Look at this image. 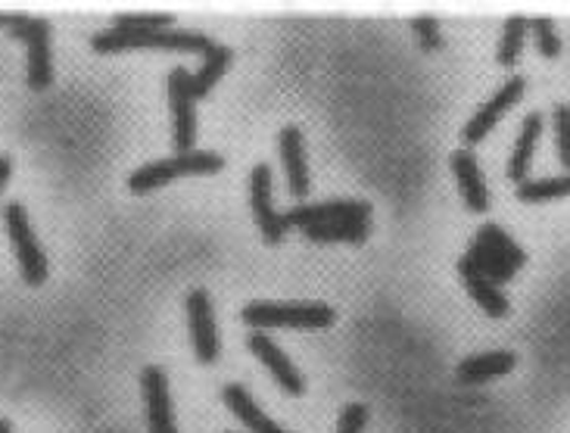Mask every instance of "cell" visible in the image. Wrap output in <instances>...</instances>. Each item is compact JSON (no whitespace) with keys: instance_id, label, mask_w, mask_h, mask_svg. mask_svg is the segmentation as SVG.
<instances>
[{"instance_id":"cell-25","label":"cell","mask_w":570,"mask_h":433,"mask_svg":"<svg viewBox=\"0 0 570 433\" xmlns=\"http://www.w3.org/2000/svg\"><path fill=\"white\" fill-rule=\"evenodd\" d=\"M172 13H140V17H119L116 25L119 29H131V32H156V29H169Z\"/></svg>"},{"instance_id":"cell-3","label":"cell","mask_w":570,"mask_h":433,"mask_svg":"<svg viewBox=\"0 0 570 433\" xmlns=\"http://www.w3.org/2000/svg\"><path fill=\"white\" fill-rule=\"evenodd\" d=\"M243 321L253 328H299L318 330L334 325V309L325 303H250L243 306Z\"/></svg>"},{"instance_id":"cell-22","label":"cell","mask_w":570,"mask_h":433,"mask_svg":"<svg viewBox=\"0 0 570 433\" xmlns=\"http://www.w3.org/2000/svg\"><path fill=\"white\" fill-rule=\"evenodd\" d=\"M570 193V172L561 178H539V181H524L518 184V197L524 203H546V200H558Z\"/></svg>"},{"instance_id":"cell-29","label":"cell","mask_w":570,"mask_h":433,"mask_svg":"<svg viewBox=\"0 0 570 433\" xmlns=\"http://www.w3.org/2000/svg\"><path fill=\"white\" fill-rule=\"evenodd\" d=\"M10 175H13V157H7V154H0V191L7 188V181H10Z\"/></svg>"},{"instance_id":"cell-14","label":"cell","mask_w":570,"mask_h":433,"mask_svg":"<svg viewBox=\"0 0 570 433\" xmlns=\"http://www.w3.org/2000/svg\"><path fill=\"white\" fill-rule=\"evenodd\" d=\"M250 349H253V356L260 359L272 374H275V381L291 393V397H299L303 393V378H299V371L294 368V362L287 359V352L277 347L275 340L268 337V334H262V330H256L253 337H250Z\"/></svg>"},{"instance_id":"cell-21","label":"cell","mask_w":570,"mask_h":433,"mask_svg":"<svg viewBox=\"0 0 570 433\" xmlns=\"http://www.w3.org/2000/svg\"><path fill=\"white\" fill-rule=\"evenodd\" d=\"M303 234H306L309 241H318V243H330V241L359 243L368 237V222H328V225L303 228Z\"/></svg>"},{"instance_id":"cell-5","label":"cell","mask_w":570,"mask_h":433,"mask_svg":"<svg viewBox=\"0 0 570 433\" xmlns=\"http://www.w3.org/2000/svg\"><path fill=\"white\" fill-rule=\"evenodd\" d=\"M222 166H225V159L212 150H190V154H178V157L156 159V162L140 166L138 172H131V178H128V188L138 193L156 191L181 175H212L222 172Z\"/></svg>"},{"instance_id":"cell-17","label":"cell","mask_w":570,"mask_h":433,"mask_svg":"<svg viewBox=\"0 0 570 433\" xmlns=\"http://www.w3.org/2000/svg\"><path fill=\"white\" fill-rule=\"evenodd\" d=\"M539 135H542V116H539V113H530V116L524 119L518 144H515L511 159H508V178H511L515 184H524V181H527V172H530V162H534Z\"/></svg>"},{"instance_id":"cell-26","label":"cell","mask_w":570,"mask_h":433,"mask_svg":"<svg viewBox=\"0 0 570 433\" xmlns=\"http://www.w3.org/2000/svg\"><path fill=\"white\" fill-rule=\"evenodd\" d=\"M534 35H536V47L542 56H558L561 53V38L555 35L552 19L539 17L534 22Z\"/></svg>"},{"instance_id":"cell-27","label":"cell","mask_w":570,"mask_h":433,"mask_svg":"<svg viewBox=\"0 0 570 433\" xmlns=\"http://www.w3.org/2000/svg\"><path fill=\"white\" fill-rule=\"evenodd\" d=\"M365 424H368V409L362 402H349L337 421V433H365Z\"/></svg>"},{"instance_id":"cell-19","label":"cell","mask_w":570,"mask_h":433,"mask_svg":"<svg viewBox=\"0 0 570 433\" xmlns=\"http://www.w3.org/2000/svg\"><path fill=\"white\" fill-rule=\"evenodd\" d=\"M458 275H462V281L467 284V291H471V296L477 299V306L484 309L486 315H493V318H502V315L508 313V299L502 296V291L493 284V281H486L474 265L467 260L458 262Z\"/></svg>"},{"instance_id":"cell-10","label":"cell","mask_w":570,"mask_h":433,"mask_svg":"<svg viewBox=\"0 0 570 433\" xmlns=\"http://www.w3.org/2000/svg\"><path fill=\"white\" fill-rule=\"evenodd\" d=\"M250 207H253V215H256V225H260L262 237L268 243H277L284 237V219L281 212L272 203V169L260 162L253 175H250Z\"/></svg>"},{"instance_id":"cell-15","label":"cell","mask_w":570,"mask_h":433,"mask_svg":"<svg viewBox=\"0 0 570 433\" xmlns=\"http://www.w3.org/2000/svg\"><path fill=\"white\" fill-rule=\"evenodd\" d=\"M452 172H455V181H458V191H462V200L471 212H486L489 209V191L484 184V175H481V166L471 150H458L452 157Z\"/></svg>"},{"instance_id":"cell-7","label":"cell","mask_w":570,"mask_h":433,"mask_svg":"<svg viewBox=\"0 0 570 433\" xmlns=\"http://www.w3.org/2000/svg\"><path fill=\"white\" fill-rule=\"evenodd\" d=\"M371 215V203L368 200H334V203H299V207L287 209L281 219L284 228H312L328 225V222H368Z\"/></svg>"},{"instance_id":"cell-8","label":"cell","mask_w":570,"mask_h":433,"mask_svg":"<svg viewBox=\"0 0 570 433\" xmlns=\"http://www.w3.org/2000/svg\"><path fill=\"white\" fill-rule=\"evenodd\" d=\"M169 106L175 119V147L190 154L197 140V97L190 91V72L181 66L169 72Z\"/></svg>"},{"instance_id":"cell-2","label":"cell","mask_w":570,"mask_h":433,"mask_svg":"<svg viewBox=\"0 0 570 433\" xmlns=\"http://www.w3.org/2000/svg\"><path fill=\"white\" fill-rule=\"evenodd\" d=\"M465 260L486 281H493L499 287L502 281H508V277L518 272L520 265L527 262V256H524V250L499 225H484L477 231V237L471 243V253H467Z\"/></svg>"},{"instance_id":"cell-28","label":"cell","mask_w":570,"mask_h":433,"mask_svg":"<svg viewBox=\"0 0 570 433\" xmlns=\"http://www.w3.org/2000/svg\"><path fill=\"white\" fill-rule=\"evenodd\" d=\"M412 29H415V35L421 38V47H424V51H440V47H443V35H440V29H436V19L418 17L415 22H412Z\"/></svg>"},{"instance_id":"cell-20","label":"cell","mask_w":570,"mask_h":433,"mask_svg":"<svg viewBox=\"0 0 570 433\" xmlns=\"http://www.w3.org/2000/svg\"><path fill=\"white\" fill-rule=\"evenodd\" d=\"M228 63H231V51H228L225 44H212V51L203 56V66L197 72H190V91H193V97H207L212 85L222 78V72L228 70Z\"/></svg>"},{"instance_id":"cell-6","label":"cell","mask_w":570,"mask_h":433,"mask_svg":"<svg viewBox=\"0 0 570 433\" xmlns=\"http://www.w3.org/2000/svg\"><path fill=\"white\" fill-rule=\"evenodd\" d=\"M3 222H7V234H10V243L17 250L19 268H22V277L25 284L32 287H41L48 281V256L38 243L35 231H32V222H29V212L19 207V203H7L3 207Z\"/></svg>"},{"instance_id":"cell-13","label":"cell","mask_w":570,"mask_h":433,"mask_svg":"<svg viewBox=\"0 0 570 433\" xmlns=\"http://www.w3.org/2000/svg\"><path fill=\"white\" fill-rule=\"evenodd\" d=\"M277 147H281V162H284V175H287V191L294 197H306L309 193V166H306V144L296 125L281 128L277 135Z\"/></svg>"},{"instance_id":"cell-18","label":"cell","mask_w":570,"mask_h":433,"mask_svg":"<svg viewBox=\"0 0 570 433\" xmlns=\"http://www.w3.org/2000/svg\"><path fill=\"white\" fill-rule=\"evenodd\" d=\"M225 402H228V409L238 415V421H243V424H246L253 433H287L284 427H277L275 421L262 412L260 405L253 402V397L243 390L241 383H228Z\"/></svg>"},{"instance_id":"cell-11","label":"cell","mask_w":570,"mask_h":433,"mask_svg":"<svg viewBox=\"0 0 570 433\" xmlns=\"http://www.w3.org/2000/svg\"><path fill=\"white\" fill-rule=\"evenodd\" d=\"M524 85H527V82H524L520 75L508 78V82H505V85H502L499 91H496V94H493V97H489V101H486V104L481 106L477 113H474V119L465 125L467 144H477V140H484L486 135H489V131L496 128V122L505 116V109H508V106H515L520 101V94H524Z\"/></svg>"},{"instance_id":"cell-4","label":"cell","mask_w":570,"mask_h":433,"mask_svg":"<svg viewBox=\"0 0 570 433\" xmlns=\"http://www.w3.org/2000/svg\"><path fill=\"white\" fill-rule=\"evenodd\" d=\"M0 29L29 44V87L44 91L53 82L51 63V25L44 19L25 17V13H0Z\"/></svg>"},{"instance_id":"cell-23","label":"cell","mask_w":570,"mask_h":433,"mask_svg":"<svg viewBox=\"0 0 570 433\" xmlns=\"http://www.w3.org/2000/svg\"><path fill=\"white\" fill-rule=\"evenodd\" d=\"M524 35H527V19L511 17L505 22V32L499 41V63L502 66H515L524 51Z\"/></svg>"},{"instance_id":"cell-12","label":"cell","mask_w":570,"mask_h":433,"mask_svg":"<svg viewBox=\"0 0 570 433\" xmlns=\"http://www.w3.org/2000/svg\"><path fill=\"white\" fill-rule=\"evenodd\" d=\"M140 387L147 397V418H150V433H178L172 418V399H169V378L162 368H144Z\"/></svg>"},{"instance_id":"cell-24","label":"cell","mask_w":570,"mask_h":433,"mask_svg":"<svg viewBox=\"0 0 570 433\" xmlns=\"http://www.w3.org/2000/svg\"><path fill=\"white\" fill-rule=\"evenodd\" d=\"M552 122H555V144H558V159H561V166L570 172V106L568 104L555 106Z\"/></svg>"},{"instance_id":"cell-9","label":"cell","mask_w":570,"mask_h":433,"mask_svg":"<svg viewBox=\"0 0 570 433\" xmlns=\"http://www.w3.org/2000/svg\"><path fill=\"white\" fill-rule=\"evenodd\" d=\"M188 321L197 359L203 365H212L219 359V330H215V313H212L207 291L188 294Z\"/></svg>"},{"instance_id":"cell-16","label":"cell","mask_w":570,"mask_h":433,"mask_svg":"<svg viewBox=\"0 0 570 433\" xmlns=\"http://www.w3.org/2000/svg\"><path fill=\"white\" fill-rule=\"evenodd\" d=\"M515 365H518V356H515V352H505V349H496V352H481V356H467L465 362L458 365V381H465V383L493 381V378H499V374H508Z\"/></svg>"},{"instance_id":"cell-1","label":"cell","mask_w":570,"mask_h":433,"mask_svg":"<svg viewBox=\"0 0 570 433\" xmlns=\"http://www.w3.org/2000/svg\"><path fill=\"white\" fill-rule=\"evenodd\" d=\"M91 47L97 53L122 51H175V53H203L212 51V41L200 32L188 29H156V32H131V29H104L91 38Z\"/></svg>"}]
</instances>
